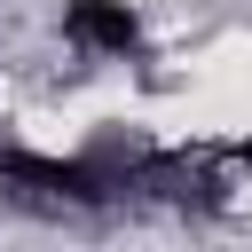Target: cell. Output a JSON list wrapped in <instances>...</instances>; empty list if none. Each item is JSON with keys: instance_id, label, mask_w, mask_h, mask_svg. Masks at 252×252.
<instances>
[{"instance_id": "obj_1", "label": "cell", "mask_w": 252, "mask_h": 252, "mask_svg": "<svg viewBox=\"0 0 252 252\" xmlns=\"http://www.w3.org/2000/svg\"><path fill=\"white\" fill-rule=\"evenodd\" d=\"M55 39L79 63H142L150 24L134 0H55Z\"/></svg>"}]
</instances>
